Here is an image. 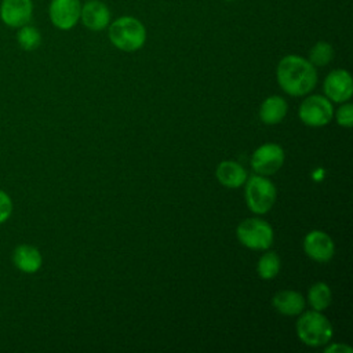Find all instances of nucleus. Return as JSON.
I'll list each match as a JSON object with an SVG mask.
<instances>
[{"label": "nucleus", "instance_id": "obj_1", "mask_svg": "<svg viewBox=\"0 0 353 353\" xmlns=\"http://www.w3.org/2000/svg\"><path fill=\"white\" fill-rule=\"evenodd\" d=\"M277 83L281 90L291 97L309 94L317 83L316 66L306 58L290 54L280 59L276 69Z\"/></svg>", "mask_w": 353, "mask_h": 353}, {"label": "nucleus", "instance_id": "obj_2", "mask_svg": "<svg viewBox=\"0 0 353 353\" xmlns=\"http://www.w3.org/2000/svg\"><path fill=\"white\" fill-rule=\"evenodd\" d=\"M108 28L110 43L121 51H138L146 41V28L139 19L134 17H120L109 23Z\"/></svg>", "mask_w": 353, "mask_h": 353}, {"label": "nucleus", "instance_id": "obj_3", "mask_svg": "<svg viewBox=\"0 0 353 353\" xmlns=\"http://www.w3.org/2000/svg\"><path fill=\"white\" fill-rule=\"evenodd\" d=\"M332 334V325L321 312H305L296 321V335L307 346L319 347L327 345Z\"/></svg>", "mask_w": 353, "mask_h": 353}, {"label": "nucleus", "instance_id": "obj_4", "mask_svg": "<svg viewBox=\"0 0 353 353\" xmlns=\"http://www.w3.org/2000/svg\"><path fill=\"white\" fill-rule=\"evenodd\" d=\"M245 203L254 214H266L276 203L274 183L263 175H252L245 181Z\"/></svg>", "mask_w": 353, "mask_h": 353}, {"label": "nucleus", "instance_id": "obj_5", "mask_svg": "<svg viewBox=\"0 0 353 353\" xmlns=\"http://www.w3.org/2000/svg\"><path fill=\"white\" fill-rule=\"evenodd\" d=\"M237 240L250 250L263 251L273 244V228L265 219L247 218L236 229Z\"/></svg>", "mask_w": 353, "mask_h": 353}, {"label": "nucleus", "instance_id": "obj_6", "mask_svg": "<svg viewBox=\"0 0 353 353\" xmlns=\"http://www.w3.org/2000/svg\"><path fill=\"white\" fill-rule=\"evenodd\" d=\"M298 114L303 124L309 127H323L331 121L334 108L327 97L310 95L302 101Z\"/></svg>", "mask_w": 353, "mask_h": 353}, {"label": "nucleus", "instance_id": "obj_7", "mask_svg": "<svg viewBox=\"0 0 353 353\" xmlns=\"http://www.w3.org/2000/svg\"><path fill=\"white\" fill-rule=\"evenodd\" d=\"M284 149L279 143H263L256 148L251 157V167L258 175H273L284 164Z\"/></svg>", "mask_w": 353, "mask_h": 353}, {"label": "nucleus", "instance_id": "obj_8", "mask_svg": "<svg viewBox=\"0 0 353 353\" xmlns=\"http://www.w3.org/2000/svg\"><path fill=\"white\" fill-rule=\"evenodd\" d=\"M80 0H51L48 17L51 23L59 30H70L80 21Z\"/></svg>", "mask_w": 353, "mask_h": 353}, {"label": "nucleus", "instance_id": "obj_9", "mask_svg": "<svg viewBox=\"0 0 353 353\" xmlns=\"http://www.w3.org/2000/svg\"><path fill=\"white\" fill-rule=\"evenodd\" d=\"M33 15V0H1L0 19L12 29H18L30 22Z\"/></svg>", "mask_w": 353, "mask_h": 353}, {"label": "nucleus", "instance_id": "obj_10", "mask_svg": "<svg viewBox=\"0 0 353 353\" xmlns=\"http://www.w3.org/2000/svg\"><path fill=\"white\" fill-rule=\"evenodd\" d=\"M323 88L328 99L334 102H346L353 94L352 76L345 69H335L324 79Z\"/></svg>", "mask_w": 353, "mask_h": 353}, {"label": "nucleus", "instance_id": "obj_11", "mask_svg": "<svg viewBox=\"0 0 353 353\" xmlns=\"http://www.w3.org/2000/svg\"><path fill=\"white\" fill-rule=\"evenodd\" d=\"M305 254L320 263L328 262L335 252L332 239L323 230H312L303 239Z\"/></svg>", "mask_w": 353, "mask_h": 353}, {"label": "nucleus", "instance_id": "obj_12", "mask_svg": "<svg viewBox=\"0 0 353 353\" xmlns=\"http://www.w3.org/2000/svg\"><path fill=\"white\" fill-rule=\"evenodd\" d=\"M80 21L87 29L98 32L109 26L110 11L103 1L88 0L84 4H81Z\"/></svg>", "mask_w": 353, "mask_h": 353}, {"label": "nucleus", "instance_id": "obj_13", "mask_svg": "<svg viewBox=\"0 0 353 353\" xmlns=\"http://www.w3.org/2000/svg\"><path fill=\"white\" fill-rule=\"evenodd\" d=\"M14 266L23 273H36L43 265V256L39 248L30 244H19L12 251Z\"/></svg>", "mask_w": 353, "mask_h": 353}, {"label": "nucleus", "instance_id": "obj_14", "mask_svg": "<svg viewBox=\"0 0 353 353\" xmlns=\"http://www.w3.org/2000/svg\"><path fill=\"white\" fill-rule=\"evenodd\" d=\"M273 307L284 316H298L305 309V298L294 290H281L272 298Z\"/></svg>", "mask_w": 353, "mask_h": 353}, {"label": "nucleus", "instance_id": "obj_15", "mask_svg": "<svg viewBox=\"0 0 353 353\" xmlns=\"http://www.w3.org/2000/svg\"><path fill=\"white\" fill-rule=\"evenodd\" d=\"M218 182L229 189H237L247 181V171L236 161H221L215 171Z\"/></svg>", "mask_w": 353, "mask_h": 353}, {"label": "nucleus", "instance_id": "obj_16", "mask_svg": "<svg viewBox=\"0 0 353 353\" xmlns=\"http://www.w3.org/2000/svg\"><path fill=\"white\" fill-rule=\"evenodd\" d=\"M288 110L287 101L283 97L272 95L268 97L259 108V119L262 123L273 125L283 121Z\"/></svg>", "mask_w": 353, "mask_h": 353}, {"label": "nucleus", "instance_id": "obj_17", "mask_svg": "<svg viewBox=\"0 0 353 353\" xmlns=\"http://www.w3.org/2000/svg\"><path fill=\"white\" fill-rule=\"evenodd\" d=\"M307 301L313 310H317V312L325 310L332 301L331 288L328 287L327 283H323V281L314 283L307 291Z\"/></svg>", "mask_w": 353, "mask_h": 353}, {"label": "nucleus", "instance_id": "obj_18", "mask_svg": "<svg viewBox=\"0 0 353 353\" xmlns=\"http://www.w3.org/2000/svg\"><path fill=\"white\" fill-rule=\"evenodd\" d=\"M280 268H281L280 256L274 251H268L259 258L256 265V272L261 279L272 280L279 274Z\"/></svg>", "mask_w": 353, "mask_h": 353}, {"label": "nucleus", "instance_id": "obj_19", "mask_svg": "<svg viewBox=\"0 0 353 353\" xmlns=\"http://www.w3.org/2000/svg\"><path fill=\"white\" fill-rule=\"evenodd\" d=\"M17 43L23 51H34L41 44V34L37 28L26 23L18 28Z\"/></svg>", "mask_w": 353, "mask_h": 353}, {"label": "nucleus", "instance_id": "obj_20", "mask_svg": "<svg viewBox=\"0 0 353 353\" xmlns=\"http://www.w3.org/2000/svg\"><path fill=\"white\" fill-rule=\"evenodd\" d=\"M334 58V48L327 41H317L309 51V62L313 66H325Z\"/></svg>", "mask_w": 353, "mask_h": 353}, {"label": "nucleus", "instance_id": "obj_21", "mask_svg": "<svg viewBox=\"0 0 353 353\" xmlns=\"http://www.w3.org/2000/svg\"><path fill=\"white\" fill-rule=\"evenodd\" d=\"M336 121L342 127L350 128L353 125V105L345 103L336 110Z\"/></svg>", "mask_w": 353, "mask_h": 353}, {"label": "nucleus", "instance_id": "obj_22", "mask_svg": "<svg viewBox=\"0 0 353 353\" xmlns=\"http://www.w3.org/2000/svg\"><path fill=\"white\" fill-rule=\"evenodd\" d=\"M12 200L8 193L0 189V223H4L8 221V218L12 214Z\"/></svg>", "mask_w": 353, "mask_h": 353}, {"label": "nucleus", "instance_id": "obj_23", "mask_svg": "<svg viewBox=\"0 0 353 353\" xmlns=\"http://www.w3.org/2000/svg\"><path fill=\"white\" fill-rule=\"evenodd\" d=\"M325 353H352L353 349L345 343H332L324 349Z\"/></svg>", "mask_w": 353, "mask_h": 353}, {"label": "nucleus", "instance_id": "obj_24", "mask_svg": "<svg viewBox=\"0 0 353 353\" xmlns=\"http://www.w3.org/2000/svg\"><path fill=\"white\" fill-rule=\"evenodd\" d=\"M226 1H233V0H226Z\"/></svg>", "mask_w": 353, "mask_h": 353}]
</instances>
